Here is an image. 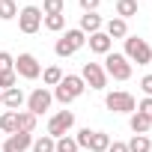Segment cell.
<instances>
[{
	"mask_svg": "<svg viewBox=\"0 0 152 152\" xmlns=\"http://www.w3.org/2000/svg\"><path fill=\"white\" fill-rule=\"evenodd\" d=\"M78 3H81L84 12H96V9L102 6V0H78Z\"/></svg>",
	"mask_w": 152,
	"mask_h": 152,
	"instance_id": "obj_32",
	"label": "cell"
},
{
	"mask_svg": "<svg viewBox=\"0 0 152 152\" xmlns=\"http://www.w3.org/2000/svg\"><path fill=\"white\" fill-rule=\"evenodd\" d=\"M0 131H6V134L18 131V110H3V116H0Z\"/></svg>",
	"mask_w": 152,
	"mask_h": 152,
	"instance_id": "obj_19",
	"label": "cell"
},
{
	"mask_svg": "<svg viewBox=\"0 0 152 152\" xmlns=\"http://www.w3.org/2000/svg\"><path fill=\"white\" fill-rule=\"evenodd\" d=\"M18 15V3L15 0H0V21H12Z\"/></svg>",
	"mask_w": 152,
	"mask_h": 152,
	"instance_id": "obj_25",
	"label": "cell"
},
{
	"mask_svg": "<svg viewBox=\"0 0 152 152\" xmlns=\"http://www.w3.org/2000/svg\"><path fill=\"white\" fill-rule=\"evenodd\" d=\"M30 146H33V134H27V131H15V134L6 137L3 152H27Z\"/></svg>",
	"mask_w": 152,
	"mask_h": 152,
	"instance_id": "obj_9",
	"label": "cell"
},
{
	"mask_svg": "<svg viewBox=\"0 0 152 152\" xmlns=\"http://www.w3.org/2000/svg\"><path fill=\"white\" fill-rule=\"evenodd\" d=\"M87 45H90V51H93V54H102V57L113 51V39H110L104 30H99V33L87 36Z\"/></svg>",
	"mask_w": 152,
	"mask_h": 152,
	"instance_id": "obj_10",
	"label": "cell"
},
{
	"mask_svg": "<svg viewBox=\"0 0 152 152\" xmlns=\"http://www.w3.org/2000/svg\"><path fill=\"white\" fill-rule=\"evenodd\" d=\"M12 87H18V75L15 72H0V93H6Z\"/></svg>",
	"mask_w": 152,
	"mask_h": 152,
	"instance_id": "obj_28",
	"label": "cell"
},
{
	"mask_svg": "<svg viewBox=\"0 0 152 152\" xmlns=\"http://www.w3.org/2000/svg\"><path fill=\"white\" fill-rule=\"evenodd\" d=\"M81 33H87V36H93V33H99V30H104V21H102V15L99 12H84L81 15V27H78Z\"/></svg>",
	"mask_w": 152,
	"mask_h": 152,
	"instance_id": "obj_12",
	"label": "cell"
},
{
	"mask_svg": "<svg viewBox=\"0 0 152 152\" xmlns=\"http://www.w3.org/2000/svg\"><path fill=\"white\" fill-rule=\"evenodd\" d=\"M81 78H84V84H87L90 90H104V87H107V75H104L102 63H84Z\"/></svg>",
	"mask_w": 152,
	"mask_h": 152,
	"instance_id": "obj_8",
	"label": "cell"
},
{
	"mask_svg": "<svg viewBox=\"0 0 152 152\" xmlns=\"http://www.w3.org/2000/svg\"><path fill=\"white\" fill-rule=\"evenodd\" d=\"M51 102H54L51 90H48V87H36V90L27 96V110H30L33 116H42L45 110H51Z\"/></svg>",
	"mask_w": 152,
	"mask_h": 152,
	"instance_id": "obj_7",
	"label": "cell"
},
{
	"mask_svg": "<svg viewBox=\"0 0 152 152\" xmlns=\"http://www.w3.org/2000/svg\"><path fill=\"white\" fill-rule=\"evenodd\" d=\"M125 146H128V152H152V140L146 134H134Z\"/></svg>",
	"mask_w": 152,
	"mask_h": 152,
	"instance_id": "obj_20",
	"label": "cell"
},
{
	"mask_svg": "<svg viewBox=\"0 0 152 152\" xmlns=\"http://www.w3.org/2000/svg\"><path fill=\"white\" fill-rule=\"evenodd\" d=\"M24 104H27V96L21 93V87H12V90L3 93V107L6 110H21Z\"/></svg>",
	"mask_w": 152,
	"mask_h": 152,
	"instance_id": "obj_13",
	"label": "cell"
},
{
	"mask_svg": "<svg viewBox=\"0 0 152 152\" xmlns=\"http://www.w3.org/2000/svg\"><path fill=\"white\" fill-rule=\"evenodd\" d=\"M137 15V0H116V18L128 21Z\"/></svg>",
	"mask_w": 152,
	"mask_h": 152,
	"instance_id": "obj_18",
	"label": "cell"
},
{
	"mask_svg": "<svg viewBox=\"0 0 152 152\" xmlns=\"http://www.w3.org/2000/svg\"><path fill=\"white\" fill-rule=\"evenodd\" d=\"M104 33H107L110 39H125V36H128V21H122V18H110V21L104 24Z\"/></svg>",
	"mask_w": 152,
	"mask_h": 152,
	"instance_id": "obj_15",
	"label": "cell"
},
{
	"mask_svg": "<svg viewBox=\"0 0 152 152\" xmlns=\"http://www.w3.org/2000/svg\"><path fill=\"white\" fill-rule=\"evenodd\" d=\"M107 146H110V134H104V131H93V137H90V152H107Z\"/></svg>",
	"mask_w": 152,
	"mask_h": 152,
	"instance_id": "obj_17",
	"label": "cell"
},
{
	"mask_svg": "<svg viewBox=\"0 0 152 152\" xmlns=\"http://www.w3.org/2000/svg\"><path fill=\"white\" fill-rule=\"evenodd\" d=\"M66 0H42V15H63Z\"/></svg>",
	"mask_w": 152,
	"mask_h": 152,
	"instance_id": "obj_24",
	"label": "cell"
},
{
	"mask_svg": "<svg viewBox=\"0 0 152 152\" xmlns=\"http://www.w3.org/2000/svg\"><path fill=\"white\" fill-rule=\"evenodd\" d=\"M107 152H128V146H125L122 140H110V146H107Z\"/></svg>",
	"mask_w": 152,
	"mask_h": 152,
	"instance_id": "obj_34",
	"label": "cell"
},
{
	"mask_svg": "<svg viewBox=\"0 0 152 152\" xmlns=\"http://www.w3.org/2000/svg\"><path fill=\"white\" fill-rule=\"evenodd\" d=\"M60 39H63V42H66V45H69L72 51H81V48L87 45V33H81L78 27H75V30H66V33H63Z\"/></svg>",
	"mask_w": 152,
	"mask_h": 152,
	"instance_id": "obj_16",
	"label": "cell"
},
{
	"mask_svg": "<svg viewBox=\"0 0 152 152\" xmlns=\"http://www.w3.org/2000/svg\"><path fill=\"white\" fill-rule=\"evenodd\" d=\"M72 125H75V113L72 110H57L51 119H48V137H66L69 131H72Z\"/></svg>",
	"mask_w": 152,
	"mask_h": 152,
	"instance_id": "obj_6",
	"label": "cell"
},
{
	"mask_svg": "<svg viewBox=\"0 0 152 152\" xmlns=\"http://www.w3.org/2000/svg\"><path fill=\"white\" fill-rule=\"evenodd\" d=\"M18 131H27V134L36 131V116L30 110H18Z\"/></svg>",
	"mask_w": 152,
	"mask_h": 152,
	"instance_id": "obj_23",
	"label": "cell"
},
{
	"mask_svg": "<svg viewBox=\"0 0 152 152\" xmlns=\"http://www.w3.org/2000/svg\"><path fill=\"white\" fill-rule=\"evenodd\" d=\"M90 137H93V131H90V128H81V131H78V137H75L78 149H87V146H90Z\"/></svg>",
	"mask_w": 152,
	"mask_h": 152,
	"instance_id": "obj_30",
	"label": "cell"
},
{
	"mask_svg": "<svg viewBox=\"0 0 152 152\" xmlns=\"http://www.w3.org/2000/svg\"><path fill=\"white\" fill-rule=\"evenodd\" d=\"M104 75L107 78H113V81H128L131 78V63L125 60V54H116V51H110V54H104Z\"/></svg>",
	"mask_w": 152,
	"mask_h": 152,
	"instance_id": "obj_2",
	"label": "cell"
},
{
	"mask_svg": "<svg viewBox=\"0 0 152 152\" xmlns=\"http://www.w3.org/2000/svg\"><path fill=\"white\" fill-rule=\"evenodd\" d=\"M54 152H78V143H75V137H57L54 140Z\"/></svg>",
	"mask_w": 152,
	"mask_h": 152,
	"instance_id": "obj_26",
	"label": "cell"
},
{
	"mask_svg": "<svg viewBox=\"0 0 152 152\" xmlns=\"http://www.w3.org/2000/svg\"><path fill=\"white\" fill-rule=\"evenodd\" d=\"M15 75L18 78H24V81H36L39 75H42V63L33 57V54H18L15 57Z\"/></svg>",
	"mask_w": 152,
	"mask_h": 152,
	"instance_id": "obj_5",
	"label": "cell"
},
{
	"mask_svg": "<svg viewBox=\"0 0 152 152\" xmlns=\"http://www.w3.org/2000/svg\"><path fill=\"white\" fill-rule=\"evenodd\" d=\"M60 87H63L72 99H81V96L87 93V84H84V78H81V75H63Z\"/></svg>",
	"mask_w": 152,
	"mask_h": 152,
	"instance_id": "obj_11",
	"label": "cell"
},
{
	"mask_svg": "<svg viewBox=\"0 0 152 152\" xmlns=\"http://www.w3.org/2000/svg\"><path fill=\"white\" fill-rule=\"evenodd\" d=\"M125 60L137 63V66H149L152 63V48L146 39L140 36H125Z\"/></svg>",
	"mask_w": 152,
	"mask_h": 152,
	"instance_id": "obj_1",
	"label": "cell"
},
{
	"mask_svg": "<svg viewBox=\"0 0 152 152\" xmlns=\"http://www.w3.org/2000/svg\"><path fill=\"white\" fill-rule=\"evenodd\" d=\"M140 90H143L146 99H152V75H143L140 78Z\"/></svg>",
	"mask_w": 152,
	"mask_h": 152,
	"instance_id": "obj_31",
	"label": "cell"
},
{
	"mask_svg": "<svg viewBox=\"0 0 152 152\" xmlns=\"http://www.w3.org/2000/svg\"><path fill=\"white\" fill-rule=\"evenodd\" d=\"M0 104H3V93H0Z\"/></svg>",
	"mask_w": 152,
	"mask_h": 152,
	"instance_id": "obj_35",
	"label": "cell"
},
{
	"mask_svg": "<svg viewBox=\"0 0 152 152\" xmlns=\"http://www.w3.org/2000/svg\"><path fill=\"white\" fill-rule=\"evenodd\" d=\"M128 128H131L134 134H146V131L152 128V119H149L146 113L134 110V113H128Z\"/></svg>",
	"mask_w": 152,
	"mask_h": 152,
	"instance_id": "obj_14",
	"label": "cell"
},
{
	"mask_svg": "<svg viewBox=\"0 0 152 152\" xmlns=\"http://www.w3.org/2000/svg\"><path fill=\"white\" fill-rule=\"evenodd\" d=\"M60 81H63V69H60V66L42 69V84H45V87H57Z\"/></svg>",
	"mask_w": 152,
	"mask_h": 152,
	"instance_id": "obj_21",
	"label": "cell"
},
{
	"mask_svg": "<svg viewBox=\"0 0 152 152\" xmlns=\"http://www.w3.org/2000/svg\"><path fill=\"white\" fill-rule=\"evenodd\" d=\"M137 110H140V113H146V116L152 119V99H146V96H143V102L137 104Z\"/></svg>",
	"mask_w": 152,
	"mask_h": 152,
	"instance_id": "obj_33",
	"label": "cell"
},
{
	"mask_svg": "<svg viewBox=\"0 0 152 152\" xmlns=\"http://www.w3.org/2000/svg\"><path fill=\"white\" fill-rule=\"evenodd\" d=\"M33 152H54V137H48V134H42V137H33V146H30Z\"/></svg>",
	"mask_w": 152,
	"mask_h": 152,
	"instance_id": "obj_27",
	"label": "cell"
},
{
	"mask_svg": "<svg viewBox=\"0 0 152 152\" xmlns=\"http://www.w3.org/2000/svg\"><path fill=\"white\" fill-rule=\"evenodd\" d=\"M18 30L27 33V36L39 33V30H42V9H39V6H24V9H18Z\"/></svg>",
	"mask_w": 152,
	"mask_h": 152,
	"instance_id": "obj_4",
	"label": "cell"
},
{
	"mask_svg": "<svg viewBox=\"0 0 152 152\" xmlns=\"http://www.w3.org/2000/svg\"><path fill=\"white\" fill-rule=\"evenodd\" d=\"M104 107L113 110V113H134V110H137V102H134L131 93H125V90H113V93L104 96Z\"/></svg>",
	"mask_w": 152,
	"mask_h": 152,
	"instance_id": "obj_3",
	"label": "cell"
},
{
	"mask_svg": "<svg viewBox=\"0 0 152 152\" xmlns=\"http://www.w3.org/2000/svg\"><path fill=\"white\" fill-rule=\"evenodd\" d=\"M0 72H15V57L9 51H0Z\"/></svg>",
	"mask_w": 152,
	"mask_h": 152,
	"instance_id": "obj_29",
	"label": "cell"
},
{
	"mask_svg": "<svg viewBox=\"0 0 152 152\" xmlns=\"http://www.w3.org/2000/svg\"><path fill=\"white\" fill-rule=\"evenodd\" d=\"M42 27L51 30V33H60V30L66 27V12H63V15H42Z\"/></svg>",
	"mask_w": 152,
	"mask_h": 152,
	"instance_id": "obj_22",
	"label": "cell"
}]
</instances>
